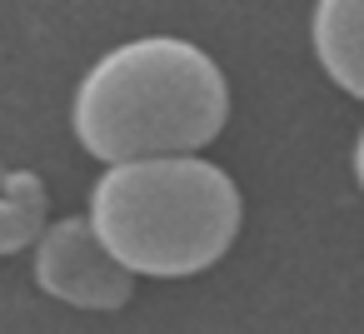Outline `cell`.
I'll return each mask as SVG.
<instances>
[{"label":"cell","instance_id":"cell-1","mask_svg":"<svg viewBox=\"0 0 364 334\" xmlns=\"http://www.w3.org/2000/svg\"><path fill=\"white\" fill-rule=\"evenodd\" d=\"M230 125L225 65L185 36H135L100 50L70 90V135L100 165L205 155Z\"/></svg>","mask_w":364,"mask_h":334},{"label":"cell","instance_id":"cell-2","mask_svg":"<svg viewBox=\"0 0 364 334\" xmlns=\"http://www.w3.org/2000/svg\"><path fill=\"white\" fill-rule=\"evenodd\" d=\"M80 215L135 284L190 279L235 249L245 190L210 155H165L100 170Z\"/></svg>","mask_w":364,"mask_h":334},{"label":"cell","instance_id":"cell-3","mask_svg":"<svg viewBox=\"0 0 364 334\" xmlns=\"http://www.w3.org/2000/svg\"><path fill=\"white\" fill-rule=\"evenodd\" d=\"M31 274L41 294L90 314H110L135 299V279L110 259V249L95 239L85 215H55L41 230V239L31 244Z\"/></svg>","mask_w":364,"mask_h":334},{"label":"cell","instance_id":"cell-4","mask_svg":"<svg viewBox=\"0 0 364 334\" xmlns=\"http://www.w3.org/2000/svg\"><path fill=\"white\" fill-rule=\"evenodd\" d=\"M309 55L339 95L364 105V0H314Z\"/></svg>","mask_w":364,"mask_h":334},{"label":"cell","instance_id":"cell-5","mask_svg":"<svg viewBox=\"0 0 364 334\" xmlns=\"http://www.w3.org/2000/svg\"><path fill=\"white\" fill-rule=\"evenodd\" d=\"M50 225V200L36 170H0V254L31 249Z\"/></svg>","mask_w":364,"mask_h":334},{"label":"cell","instance_id":"cell-6","mask_svg":"<svg viewBox=\"0 0 364 334\" xmlns=\"http://www.w3.org/2000/svg\"><path fill=\"white\" fill-rule=\"evenodd\" d=\"M349 175H354V185H359V195H364V125H359V135H354V145H349Z\"/></svg>","mask_w":364,"mask_h":334}]
</instances>
